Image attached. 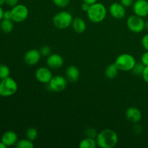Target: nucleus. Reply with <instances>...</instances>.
<instances>
[{"mask_svg":"<svg viewBox=\"0 0 148 148\" xmlns=\"http://www.w3.org/2000/svg\"><path fill=\"white\" fill-rule=\"evenodd\" d=\"M119 72V69L115 64V63L111 64L108 65L107 67L106 68L105 70V75L108 79H113L117 76Z\"/></svg>","mask_w":148,"mask_h":148,"instance_id":"a211bd4d","label":"nucleus"},{"mask_svg":"<svg viewBox=\"0 0 148 148\" xmlns=\"http://www.w3.org/2000/svg\"><path fill=\"white\" fill-rule=\"evenodd\" d=\"M134 131L136 133H140L143 131V128H142V127L140 124H136L134 127Z\"/></svg>","mask_w":148,"mask_h":148,"instance_id":"f704fd0d","label":"nucleus"},{"mask_svg":"<svg viewBox=\"0 0 148 148\" xmlns=\"http://www.w3.org/2000/svg\"><path fill=\"white\" fill-rule=\"evenodd\" d=\"M34 147L33 141L28 139H23V140L17 141L16 144V147L17 148H33Z\"/></svg>","mask_w":148,"mask_h":148,"instance_id":"412c9836","label":"nucleus"},{"mask_svg":"<svg viewBox=\"0 0 148 148\" xmlns=\"http://www.w3.org/2000/svg\"><path fill=\"white\" fill-rule=\"evenodd\" d=\"M52 77L53 75L49 67L40 66L36 71V78L40 83L48 84Z\"/></svg>","mask_w":148,"mask_h":148,"instance_id":"1a4fd4ad","label":"nucleus"},{"mask_svg":"<svg viewBox=\"0 0 148 148\" xmlns=\"http://www.w3.org/2000/svg\"><path fill=\"white\" fill-rule=\"evenodd\" d=\"M46 64L51 69H60L64 64V59L59 53H51L47 57Z\"/></svg>","mask_w":148,"mask_h":148,"instance_id":"9b49d317","label":"nucleus"},{"mask_svg":"<svg viewBox=\"0 0 148 148\" xmlns=\"http://www.w3.org/2000/svg\"><path fill=\"white\" fill-rule=\"evenodd\" d=\"M41 56L43 57H48L49 55L51 54V49L49 46H43L39 50Z\"/></svg>","mask_w":148,"mask_h":148,"instance_id":"393cba45","label":"nucleus"},{"mask_svg":"<svg viewBox=\"0 0 148 148\" xmlns=\"http://www.w3.org/2000/svg\"><path fill=\"white\" fill-rule=\"evenodd\" d=\"M4 3V0H0V5H2Z\"/></svg>","mask_w":148,"mask_h":148,"instance_id":"ea45409f","label":"nucleus"},{"mask_svg":"<svg viewBox=\"0 0 148 148\" xmlns=\"http://www.w3.org/2000/svg\"><path fill=\"white\" fill-rule=\"evenodd\" d=\"M50 90L53 92H59L64 90L67 86V79L61 75L53 76L50 82L48 83Z\"/></svg>","mask_w":148,"mask_h":148,"instance_id":"6e6552de","label":"nucleus"},{"mask_svg":"<svg viewBox=\"0 0 148 148\" xmlns=\"http://www.w3.org/2000/svg\"><path fill=\"white\" fill-rule=\"evenodd\" d=\"M73 17L70 12L67 11H61L56 13L53 17V24L56 28L64 30L72 25Z\"/></svg>","mask_w":148,"mask_h":148,"instance_id":"7ed1b4c3","label":"nucleus"},{"mask_svg":"<svg viewBox=\"0 0 148 148\" xmlns=\"http://www.w3.org/2000/svg\"><path fill=\"white\" fill-rule=\"evenodd\" d=\"M85 136L88 137H91V138H96L98 133L97 132L96 130L93 128H89L85 130Z\"/></svg>","mask_w":148,"mask_h":148,"instance_id":"bb28decb","label":"nucleus"},{"mask_svg":"<svg viewBox=\"0 0 148 148\" xmlns=\"http://www.w3.org/2000/svg\"><path fill=\"white\" fill-rule=\"evenodd\" d=\"M18 141L17 134L13 131H7L3 134L1 137V142L7 147H11L17 144Z\"/></svg>","mask_w":148,"mask_h":148,"instance_id":"2eb2a0df","label":"nucleus"},{"mask_svg":"<svg viewBox=\"0 0 148 148\" xmlns=\"http://www.w3.org/2000/svg\"><path fill=\"white\" fill-rule=\"evenodd\" d=\"M141 62L145 66H148V51H146L144 53H143L141 56Z\"/></svg>","mask_w":148,"mask_h":148,"instance_id":"c85d7f7f","label":"nucleus"},{"mask_svg":"<svg viewBox=\"0 0 148 148\" xmlns=\"http://www.w3.org/2000/svg\"><path fill=\"white\" fill-rule=\"evenodd\" d=\"M4 10H3V9L1 8V5H0V22L1 21V20H3V18H4Z\"/></svg>","mask_w":148,"mask_h":148,"instance_id":"e433bc0d","label":"nucleus"},{"mask_svg":"<svg viewBox=\"0 0 148 148\" xmlns=\"http://www.w3.org/2000/svg\"><path fill=\"white\" fill-rule=\"evenodd\" d=\"M141 43L143 47L145 49L146 51H148V33L145 35L143 37L141 40Z\"/></svg>","mask_w":148,"mask_h":148,"instance_id":"cd10ccee","label":"nucleus"},{"mask_svg":"<svg viewBox=\"0 0 148 148\" xmlns=\"http://www.w3.org/2000/svg\"><path fill=\"white\" fill-rule=\"evenodd\" d=\"M12 20L13 22L20 23L27 18L29 14L28 8L24 4H17L11 10Z\"/></svg>","mask_w":148,"mask_h":148,"instance_id":"423d86ee","label":"nucleus"},{"mask_svg":"<svg viewBox=\"0 0 148 148\" xmlns=\"http://www.w3.org/2000/svg\"><path fill=\"white\" fill-rule=\"evenodd\" d=\"M80 76V72L79 69L75 65H71L68 66L66 69V77L67 80L75 82L79 79Z\"/></svg>","mask_w":148,"mask_h":148,"instance_id":"dca6fc26","label":"nucleus"},{"mask_svg":"<svg viewBox=\"0 0 148 148\" xmlns=\"http://www.w3.org/2000/svg\"><path fill=\"white\" fill-rule=\"evenodd\" d=\"M145 29L148 31V20L145 22Z\"/></svg>","mask_w":148,"mask_h":148,"instance_id":"58836bf2","label":"nucleus"},{"mask_svg":"<svg viewBox=\"0 0 148 148\" xmlns=\"http://www.w3.org/2000/svg\"><path fill=\"white\" fill-rule=\"evenodd\" d=\"M6 147H7V146H6L1 141L0 142V148H6Z\"/></svg>","mask_w":148,"mask_h":148,"instance_id":"4c0bfd02","label":"nucleus"},{"mask_svg":"<svg viewBox=\"0 0 148 148\" xmlns=\"http://www.w3.org/2000/svg\"><path fill=\"white\" fill-rule=\"evenodd\" d=\"M40 58L41 55L39 50L33 49L26 52L24 56V62L27 65L33 66L38 63Z\"/></svg>","mask_w":148,"mask_h":148,"instance_id":"f8f14e48","label":"nucleus"},{"mask_svg":"<svg viewBox=\"0 0 148 148\" xmlns=\"http://www.w3.org/2000/svg\"><path fill=\"white\" fill-rule=\"evenodd\" d=\"M142 77H143L145 82L148 83V66H146L145 67L144 71H143V75H142Z\"/></svg>","mask_w":148,"mask_h":148,"instance_id":"7c9ffc66","label":"nucleus"},{"mask_svg":"<svg viewBox=\"0 0 148 148\" xmlns=\"http://www.w3.org/2000/svg\"><path fill=\"white\" fill-rule=\"evenodd\" d=\"M145 67V66L142 62L136 63V64L134 65V68L132 69V73L134 74V75H141L142 76L143 71H144Z\"/></svg>","mask_w":148,"mask_h":148,"instance_id":"b1692460","label":"nucleus"},{"mask_svg":"<svg viewBox=\"0 0 148 148\" xmlns=\"http://www.w3.org/2000/svg\"><path fill=\"white\" fill-rule=\"evenodd\" d=\"M72 29L76 32L77 33H82L86 30L87 24L85 20L81 17H76L73 19L72 23Z\"/></svg>","mask_w":148,"mask_h":148,"instance_id":"f3484780","label":"nucleus"},{"mask_svg":"<svg viewBox=\"0 0 148 148\" xmlns=\"http://www.w3.org/2000/svg\"><path fill=\"white\" fill-rule=\"evenodd\" d=\"M83 1V2H85V3H88V4H95V3L97 2V1L98 0H82Z\"/></svg>","mask_w":148,"mask_h":148,"instance_id":"c9c22d12","label":"nucleus"},{"mask_svg":"<svg viewBox=\"0 0 148 148\" xmlns=\"http://www.w3.org/2000/svg\"><path fill=\"white\" fill-rule=\"evenodd\" d=\"M19 0H4V3L7 4L10 7H14L15 5H17L18 4Z\"/></svg>","mask_w":148,"mask_h":148,"instance_id":"2f4dec72","label":"nucleus"},{"mask_svg":"<svg viewBox=\"0 0 148 148\" xmlns=\"http://www.w3.org/2000/svg\"><path fill=\"white\" fill-rule=\"evenodd\" d=\"M53 4L57 7H61V8H64L69 5L70 0H52Z\"/></svg>","mask_w":148,"mask_h":148,"instance_id":"a878e982","label":"nucleus"},{"mask_svg":"<svg viewBox=\"0 0 148 148\" xmlns=\"http://www.w3.org/2000/svg\"><path fill=\"white\" fill-rule=\"evenodd\" d=\"M3 19H6V20H12L11 10H10V11H4V18Z\"/></svg>","mask_w":148,"mask_h":148,"instance_id":"72a5a7b5","label":"nucleus"},{"mask_svg":"<svg viewBox=\"0 0 148 148\" xmlns=\"http://www.w3.org/2000/svg\"><path fill=\"white\" fill-rule=\"evenodd\" d=\"M88 17L92 23H100L105 20L107 14V10L103 4L96 2L91 4L89 10L87 12Z\"/></svg>","mask_w":148,"mask_h":148,"instance_id":"f03ea898","label":"nucleus"},{"mask_svg":"<svg viewBox=\"0 0 148 148\" xmlns=\"http://www.w3.org/2000/svg\"><path fill=\"white\" fill-rule=\"evenodd\" d=\"M18 89V85L13 78L8 77L1 79L0 82V96L10 97L14 95Z\"/></svg>","mask_w":148,"mask_h":148,"instance_id":"20e7f679","label":"nucleus"},{"mask_svg":"<svg viewBox=\"0 0 148 148\" xmlns=\"http://www.w3.org/2000/svg\"><path fill=\"white\" fill-rule=\"evenodd\" d=\"M95 140L98 147L101 148H113L119 141L116 132L111 129H106L100 132Z\"/></svg>","mask_w":148,"mask_h":148,"instance_id":"f257e3e1","label":"nucleus"},{"mask_svg":"<svg viewBox=\"0 0 148 148\" xmlns=\"http://www.w3.org/2000/svg\"><path fill=\"white\" fill-rule=\"evenodd\" d=\"M133 11L134 14L141 17L148 15V1L147 0H136L133 4Z\"/></svg>","mask_w":148,"mask_h":148,"instance_id":"9d476101","label":"nucleus"},{"mask_svg":"<svg viewBox=\"0 0 148 148\" xmlns=\"http://www.w3.org/2000/svg\"><path fill=\"white\" fill-rule=\"evenodd\" d=\"M10 69L5 64H0V79H2L10 77Z\"/></svg>","mask_w":148,"mask_h":148,"instance_id":"5701e85b","label":"nucleus"},{"mask_svg":"<svg viewBox=\"0 0 148 148\" xmlns=\"http://www.w3.org/2000/svg\"><path fill=\"white\" fill-rule=\"evenodd\" d=\"M97 146L96 140L88 137H85V138L81 140L79 144V147L80 148H95Z\"/></svg>","mask_w":148,"mask_h":148,"instance_id":"6ab92c4d","label":"nucleus"},{"mask_svg":"<svg viewBox=\"0 0 148 148\" xmlns=\"http://www.w3.org/2000/svg\"><path fill=\"white\" fill-rule=\"evenodd\" d=\"M120 3L124 7H130L134 4V0H120Z\"/></svg>","mask_w":148,"mask_h":148,"instance_id":"c756f323","label":"nucleus"},{"mask_svg":"<svg viewBox=\"0 0 148 148\" xmlns=\"http://www.w3.org/2000/svg\"><path fill=\"white\" fill-rule=\"evenodd\" d=\"M90 7V4H88V3L83 2L81 4V9H82V11L85 12H87L89 10Z\"/></svg>","mask_w":148,"mask_h":148,"instance_id":"473e14b6","label":"nucleus"},{"mask_svg":"<svg viewBox=\"0 0 148 148\" xmlns=\"http://www.w3.org/2000/svg\"><path fill=\"white\" fill-rule=\"evenodd\" d=\"M125 114L128 121H131L134 124H137L140 122L143 117L140 110L134 106H132L127 108Z\"/></svg>","mask_w":148,"mask_h":148,"instance_id":"4468645a","label":"nucleus"},{"mask_svg":"<svg viewBox=\"0 0 148 148\" xmlns=\"http://www.w3.org/2000/svg\"><path fill=\"white\" fill-rule=\"evenodd\" d=\"M0 28L4 32V33H11L14 28V24L12 20H6L3 19L0 22Z\"/></svg>","mask_w":148,"mask_h":148,"instance_id":"aec40b11","label":"nucleus"},{"mask_svg":"<svg viewBox=\"0 0 148 148\" xmlns=\"http://www.w3.org/2000/svg\"><path fill=\"white\" fill-rule=\"evenodd\" d=\"M114 63L118 67L119 70L127 72L132 71L137 62L134 56L130 53H121L117 56Z\"/></svg>","mask_w":148,"mask_h":148,"instance_id":"39448f33","label":"nucleus"},{"mask_svg":"<svg viewBox=\"0 0 148 148\" xmlns=\"http://www.w3.org/2000/svg\"><path fill=\"white\" fill-rule=\"evenodd\" d=\"M25 135L28 140H31V141H34L35 140L37 139L38 133V130L36 128L30 127V128L27 129V130L26 131Z\"/></svg>","mask_w":148,"mask_h":148,"instance_id":"4be33fe9","label":"nucleus"},{"mask_svg":"<svg viewBox=\"0 0 148 148\" xmlns=\"http://www.w3.org/2000/svg\"><path fill=\"white\" fill-rule=\"evenodd\" d=\"M127 25L132 33H140L145 29V22L143 20V17L134 14L128 17L127 20Z\"/></svg>","mask_w":148,"mask_h":148,"instance_id":"0eeeda50","label":"nucleus"},{"mask_svg":"<svg viewBox=\"0 0 148 148\" xmlns=\"http://www.w3.org/2000/svg\"><path fill=\"white\" fill-rule=\"evenodd\" d=\"M109 12L114 18L122 19L126 15L125 7L119 2H114L109 7Z\"/></svg>","mask_w":148,"mask_h":148,"instance_id":"ddd939ff","label":"nucleus"}]
</instances>
